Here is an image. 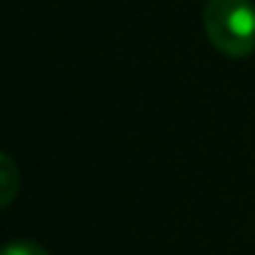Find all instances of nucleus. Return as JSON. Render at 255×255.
<instances>
[{
    "label": "nucleus",
    "mask_w": 255,
    "mask_h": 255,
    "mask_svg": "<svg viewBox=\"0 0 255 255\" xmlns=\"http://www.w3.org/2000/svg\"><path fill=\"white\" fill-rule=\"evenodd\" d=\"M203 28L214 50L228 58H247L255 52V3L253 0H209L203 8Z\"/></svg>",
    "instance_id": "obj_1"
},
{
    "label": "nucleus",
    "mask_w": 255,
    "mask_h": 255,
    "mask_svg": "<svg viewBox=\"0 0 255 255\" xmlns=\"http://www.w3.org/2000/svg\"><path fill=\"white\" fill-rule=\"evenodd\" d=\"M0 181H3V200H0V203L8 206L14 200V192H17V184H19L17 167H14V162L8 154H3V176H0Z\"/></svg>",
    "instance_id": "obj_2"
},
{
    "label": "nucleus",
    "mask_w": 255,
    "mask_h": 255,
    "mask_svg": "<svg viewBox=\"0 0 255 255\" xmlns=\"http://www.w3.org/2000/svg\"><path fill=\"white\" fill-rule=\"evenodd\" d=\"M3 255H52V253L33 239H14L3 247Z\"/></svg>",
    "instance_id": "obj_3"
}]
</instances>
